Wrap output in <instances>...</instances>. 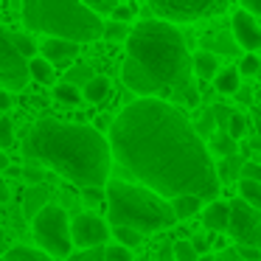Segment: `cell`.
Here are the masks:
<instances>
[{"instance_id":"cell-17","label":"cell","mask_w":261,"mask_h":261,"mask_svg":"<svg viewBox=\"0 0 261 261\" xmlns=\"http://www.w3.org/2000/svg\"><path fill=\"white\" fill-rule=\"evenodd\" d=\"M29 79L40 82V85H54V79H57V68H54L51 62H45V59L37 54L34 59H29Z\"/></svg>"},{"instance_id":"cell-24","label":"cell","mask_w":261,"mask_h":261,"mask_svg":"<svg viewBox=\"0 0 261 261\" xmlns=\"http://www.w3.org/2000/svg\"><path fill=\"white\" fill-rule=\"evenodd\" d=\"M129 25L124 23H115V20H110V23H104V40L107 42H126V37H129Z\"/></svg>"},{"instance_id":"cell-19","label":"cell","mask_w":261,"mask_h":261,"mask_svg":"<svg viewBox=\"0 0 261 261\" xmlns=\"http://www.w3.org/2000/svg\"><path fill=\"white\" fill-rule=\"evenodd\" d=\"M48 205V191L42 186H37V188H31L29 194H25V202H23V214L25 216H31L34 219L37 214H40L42 208Z\"/></svg>"},{"instance_id":"cell-33","label":"cell","mask_w":261,"mask_h":261,"mask_svg":"<svg viewBox=\"0 0 261 261\" xmlns=\"http://www.w3.org/2000/svg\"><path fill=\"white\" fill-rule=\"evenodd\" d=\"M104 261H135V258H132V250L121 247V244H107L104 247Z\"/></svg>"},{"instance_id":"cell-16","label":"cell","mask_w":261,"mask_h":261,"mask_svg":"<svg viewBox=\"0 0 261 261\" xmlns=\"http://www.w3.org/2000/svg\"><path fill=\"white\" fill-rule=\"evenodd\" d=\"M239 87H242V76H239L236 68H219L214 79V90L216 93H225V96H236Z\"/></svg>"},{"instance_id":"cell-32","label":"cell","mask_w":261,"mask_h":261,"mask_svg":"<svg viewBox=\"0 0 261 261\" xmlns=\"http://www.w3.org/2000/svg\"><path fill=\"white\" fill-rule=\"evenodd\" d=\"M14 45H17V51L23 54L25 59H34L37 57V42L31 40L29 34H14Z\"/></svg>"},{"instance_id":"cell-49","label":"cell","mask_w":261,"mask_h":261,"mask_svg":"<svg viewBox=\"0 0 261 261\" xmlns=\"http://www.w3.org/2000/svg\"><path fill=\"white\" fill-rule=\"evenodd\" d=\"M0 253H6V233H3V227H0Z\"/></svg>"},{"instance_id":"cell-29","label":"cell","mask_w":261,"mask_h":261,"mask_svg":"<svg viewBox=\"0 0 261 261\" xmlns=\"http://www.w3.org/2000/svg\"><path fill=\"white\" fill-rule=\"evenodd\" d=\"M115 239H118V242H115V244H121V247H126V250H129V247H138V244H141V233H135V230H129V227H115Z\"/></svg>"},{"instance_id":"cell-44","label":"cell","mask_w":261,"mask_h":261,"mask_svg":"<svg viewBox=\"0 0 261 261\" xmlns=\"http://www.w3.org/2000/svg\"><path fill=\"white\" fill-rule=\"evenodd\" d=\"M9 107H12V93L0 90V113H6Z\"/></svg>"},{"instance_id":"cell-23","label":"cell","mask_w":261,"mask_h":261,"mask_svg":"<svg viewBox=\"0 0 261 261\" xmlns=\"http://www.w3.org/2000/svg\"><path fill=\"white\" fill-rule=\"evenodd\" d=\"M211 141H214V149H216V154H222V158H233V154H236V141H233L230 135H227V132H219L216 129L214 132V138H211Z\"/></svg>"},{"instance_id":"cell-36","label":"cell","mask_w":261,"mask_h":261,"mask_svg":"<svg viewBox=\"0 0 261 261\" xmlns=\"http://www.w3.org/2000/svg\"><path fill=\"white\" fill-rule=\"evenodd\" d=\"M82 202H87V205H104L107 202V191L104 188H82Z\"/></svg>"},{"instance_id":"cell-46","label":"cell","mask_w":261,"mask_h":261,"mask_svg":"<svg viewBox=\"0 0 261 261\" xmlns=\"http://www.w3.org/2000/svg\"><path fill=\"white\" fill-rule=\"evenodd\" d=\"M191 247L197 250V253H205V250H208V242H205V239H191Z\"/></svg>"},{"instance_id":"cell-14","label":"cell","mask_w":261,"mask_h":261,"mask_svg":"<svg viewBox=\"0 0 261 261\" xmlns=\"http://www.w3.org/2000/svg\"><path fill=\"white\" fill-rule=\"evenodd\" d=\"M191 70L199 82H214L216 73H219V59L211 51H199L191 57Z\"/></svg>"},{"instance_id":"cell-43","label":"cell","mask_w":261,"mask_h":261,"mask_svg":"<svg viewBox=\"0 0 261 261\" xmlns=\"http://www.w3.org/2000/svg\"><path fill=\"white\" fill-rule=\"evenodd\" d=\"M239 101L242 104H253V90H250V87H239Z\"/></svg>"},{"instance_id":"cell-37","label":"cell","mask_w":261,"mask_h":261,"mask_svg":"<svg viewBox=\"0 0 261 261\" xmlns=\"http://www.w3.org/2000/svg\"><path fill=\"white\" fill-rule=\"evenodd\" d=\"M65 261H104V247L82 250V253H70Z\"/></svg>"},{"instance_id":"cell-45","label":"cell","mask_w":261,"mask_h":261,"mask_svg":"<svg viewBox=\"0 0 261 261\" xmlns=\"http://www.w3.org/2000/svg\"><path fill=\"white\" fill-rule=\"evenodd\" d=\"M9 197H12V191H9V182L0 177V202H9Z\"/></svg>"},{"instance_id":"cell-26","label":"cell","mask_w":261,"mask_h":261,"mask_svg":"<svg viewBox=\"0 0 261 261\" xmlns=\"http://www.w3.org/2000/svg\"><path fill=\"white\" fill-rule=\"evenodd\" d=\"M194 132H197L199 138H214V132H216V121H214V115H211V110H205L202 115H199V121L194 124Z\"/></svg>"},{"instance_id":"cell-27","label":"cell","mask_w":261,"mask_h":261,"mask_svg":"<svg viewBox=\"0 0 261 261\" xmlns=\"http://www.w3.org/2000/svg\"><path fill=\"white\" fill-rule=\"evenodd\" d=\"M171 253H174L177 261H199V253L191 247V239H180V242L171 247Z\"/></svg>"},{"instance_id":"cell-12","label":"cell","mask_w":261,"mask_h":261,"mask_svg":"<svg viewBox=\"0 0 261 261\" xmlns=\"http://www.w3.org/2000/svg\"><path fill=\"white\" fill-rule=\"evenodd\" d=\"M76 54H79V45H73V42H65V40H45V45H42V54H40V57L57 68V65L70 62Z\"/></svg>"},{"instance_id":"cell-28","label":"cell","mask_w":261,"mask_h":261,"mask_svg":"<svg viewBox=\"0 0 261 261\" xmlns=\"http://www.w3.org/2000/svg\"><path fill=\"white\" fill-rule=\"evenodd\" d=\"M135 14H138V3H118V6H115V12L110 14V17H113L115 23L129 25L132 20H135Z\"/></svg>"},{"instance_id":"cell-7","label":"cell","mask_w":261,"mask_h":261,"mask_svg":"<svg viewBox=\"0 0 261 261\" xmlns=\"http://www.w3.org/2000/svg\"><path fill=\"white\" fill-rule=\"evenodd\" d=\"M154 20L163 23H197L227 12V0H152Z\"/></svg>"},{"instance_id":"cell-41","label":"cell","mask_w":261,"mask_h":261,"mask_svg":"<svg viewBox=\"0 0 261 261\" xmlns=\"http://www.w3.org/2000/svg\"><path fill=\"white\" fill-rule=\"evenodd\" d=\"M242 9H244V12L250 14V17H255V20L261 17V0H250V3H244Z\"/></svg>"},{"instance_id":"cell-9","label":"cell","mask_w":261,"mask_h":261,"mask_svg":"<svg viewBox=\"0 0 261 261\" xmlns=\"http://www.w3.org/2000/svg\"><path fill=\"white\" fill-rule=\"evenodd\" d=\"M230 219H227V233L239 247H255L261 250V214L250 208L244 199H230Z\"/></svg>"},{"instance_id":"cell-31","label":"cell","mask_w":261,"mask_h":261,"mask_svg":"<svg viewBox=\"0 0 261 261\" xmlns=\"http://www.w3.org/2000/svg\"><path fill=\"white\" fill-rule=\"evenodd\" d=\"M85 6L90 9V12L96 14V17H101V20H104V14H113V12H115L118 0H87Z\"/></svg>"},{"instance_id":"cell-10","label":"cell","mask_w":261,"mask_h":261,"mask_svg":"<svg viewBox=\"0 0 261 261\" xmlns=\"http://www.w3.org/2000/svg\"><path fill=\"white\" fill-rule=\"evenodd\" d=\"M107 239H110V225L98 214H76L70 219V242H73V247H82V250L104 247Z\"/></svg>"},{"instance_id":"cell-25","label":"cell","mask_w":261,"mask_h":261,"mask_svg":"<svg viewBox=\"0 0 261 261\" xmlns=\"http://www.w3.org/2000/svg\"><path fill=\"white\" fill-rule=\"evenodd\" d=\"M247 126H250L247 115H244V113H236V110H233L230 124H227V135H230L233 141H239V138H244V135H247Z\"/></svg>"},{"instance_id":"cell-50","label":"cell","mask_w":261,"mask_h":261,"mask_svg":"<svg viewBox=\"0 0 261 261\" xmlns=\"http://www.w3.org/2000/svg\"><path fill=\"white\" fill-rule=\"evenodd\" d=\"M255 115H258V118H261V96L255 98Z\"/></svg>"},{"instance_id":"cell-20","label":"cell","mask_w":261,"mask_h":261,"mask_svg":"<svg viewBox=\"0 0 261 261\" xmlns=\"http://www.w3.org/2000/svg\"><path fill=\"white\" fill-rule=\"evenodd\" d=\"M6 261H54V258L45 255L42 250H37V247H23V244H17V247L6 250Z\"/></svg>"},{"instance_id":"cell-35","label":"cell","mask_w":261,"mask_h":261,"mask_svg":"<svg viewBox=\"0 0 261 261\" xmlns=\"http://www.w3.org/2000/svg\"><path fill=\"white\" fill-rule=\"evenodd\" d=\"M258 65H261V59L255 57V54H247V57L239 62V76H258Z\"/></svg>"},{"instance_id":"cell-39","label":"cell","mask_w":261,"mask_h":261,"mask_svg":"<svg viewBox=\"0 0 261 261\" xmlns=\"http://www.w3.org/2000/svg\"><path fill=\"white\" fill-rule=\"evenodd\" d=\"M242 180L261 182V163H244V169H242Z\"/></svg>"},{"instance_id":"cell-5","label":"cell","mask_w":261,"mask_h":261,"mask_svg":"<svg viewBox=\"0 0 261 261\" xmlns=\"http://www.w3.org/2000/svg\"><path fill=\"white\" fill-rule=\"evenodd\" d=\"M104 191H107V216L115 227H129V230L146 236V233L169 230L177 222L169 199L158 197L143 186L110 180Z\"/></svg>"},{"instance_id":"cell-21","label":"cell","mask_w":261,"mask_h":261,"mask_svg":"<svg viewBox=\"0 0 261 261\" xmlns=\"http://www.w3.org/2000/svg\"><path fill=\"white\" fill-rule=\"evenodd\" d=\"M239 199L255 208L261 214V182H250V180H239Z\"/></svg>"},{"instance_id":"cell-30","label":"cell","mask_w":261,"mask_h":261,"mask_svg":"<svg viewBox=\"0 0 261 261\" xmlns=\"http://www.w3.org/2000/svg\"><path fill=\"white\" fill-rule=\"evenodd\" d=\"M211 115H214V121H216V129H219V132H227V124H230L233 110L225 107V104H214V107H211Z\"/></svg>"},{"instance_id":"cell-3","label":"cell","mask_w":261,"mask_h":261,"mask_svg":"<svg viewBox=\"0 0 261 261\" xmlns=\"http://www.w3.org/2000/svg\"><path fill=\"white\" fill-rule=\"evenodd\" d=\"M29 163L51 169L79 188H107L113 152L104 132L87 124L40 118L23 143Z\"/></svg>"},{"instance_id":"cell-48","label":"cell","mask_w":261,"mask_h":261,"mask_svg":"<svg viewBox=\"0 0 261 261\" xmlns=\"http://www.w3.org/2000/svg\"><path fill=\"white\" fill-rule=\"evenodd\" d=\"M9 166H12V163H9V158H6V154H3V152H0V171H6Z\"/></svg>"},{"instance_id":"cell-51","label":"cell","mask_w":261,"mask_h":261,"mask_svg":"<svg viewBox=\"0 0 261 261\" xmlns=\"http://www.w3.org/2000/svg\"><path fill=\"white\" fill-rule=\"evenodd\" d=\"M258 82H261V65H258Z\"/></svg>"},{"instance_id":"cell-18","label":"cell","mask_w":261,"mask_h":261,"mask_svg":"<svg viewBox=\"0 0 261 261\" xmlns=\"http://www.w3.org/2000/svg\"><path fill=\"white\" fill-rule=\"evenodd\" d=\"M169 205H171V214H174V219H188V216L199 214V208H202V199L186 194V197L169 199Z\"/></svg>"},{"instance_id":"cell-38","label":"cell","mask_w":261,"mask_h":261,"mask_svg":"<svg viewBox=\"0 0 261 261\" xmlns=\"http://www.w3.org/2000/svg\"><path fill=\"white\" fill-rule=\"evenodd\" d=\"M20 177H23L25 182H34V186H40V182L45 180V171H42L40 166H23V174H20Z\"/></svg>"},{"instance_id":"cell-11","label":"cell","mask_w":261,"mask_h":261,"mask_svg":"<svg viewBox=\"0 0 261 261\" xmlns=\"http://www.w3.org/2000/svg\"><path fill=\"white\" fill-rule=\"evenodd\" d=\"M230 25H233V42L239 45V51H247V54L261 51V23L258 20L250 17L244 9H236L230 17Z\"/></svg>"},{"instance_id":"cell-34","label":"cell","mask_w":261,"mask_h":261,"mask_svg":"<svg viewBox=\"0 0 261 261\" xmlns=\"http://www.w3.org/2000/svg\"><path fill=\"white\" fill-rule=\"evenodd\" d=\"M14 143V124L6 118V115H0V152L9 149Z\"/></svg>"},{"instance_id":"cell-1","label":"cell","mask_w":261,"mask_h":261,"mask_svg":"<svg viewBox=\"0 0 261 261\" xmlns=\"http://www.w3.org/2000/svg\"><path fill=\"white\" fill-rule=\"evenodd\" d=\"M107 141L121 169L158 197H219L222 180L208 146L174 104L135 98L110 121Z\"/></svg>"},{"instance_id":"cell-15","label":"cell","mask_w":261,"mask_h":261,"mask_svg":"<svg viewBox=\"0 0 261 261\" xmlns=\"http://www.w3.org/2000/svg\"><path fill=\"white\" fill-rule=\"evenodd\" d=\"M110 79L107 76H90V79H87V85L82 87V98H85V101H90V104H101L104 98L110 96Z\"/></svg>"},{"instance_id":"cell-8","label":"cell","mask_w":261,"mask_h":261,"mask_svg":"<svg viewBox=\"0 0 261 261\" xmlns=\"http://www.w3.org/2000/svg\"><path fill=\"white\" fill-rule=\"evenodd\" d=\"M29 82V59L17 51L12 31L0 25V90H25Z\"/></svg>"},{"instance_id":"cell-42","label":"cell","mask_w":261,"mask_h":261,"mask_svg":"<svg viewBox=\"0 0 261 261\" xmlns=\"http://www.w3.org/2000/svg\"><path fill=\"white\" fill-rule=\"evenodd\" d=\"M205 261H242L233 250H225V253H216V255H211V258H205Z\"/></svg>"},{"instance_id":"cell-40","label":"cell","mask_w":261,"mask_h":261,"mask_svg":"<svg viewBox=\"0 0 261 261\" xmlns=\"http://www.w3.org/2000/svg\"><path fill=\"white\" fill-rule=\"evenodd\" d=\"M233 253L242 261H261V250H255V247H236Z\"/></svg>"},{"instance_id":"cell-2","label":"cell","mask_w":261,"mask_h":261,"mask_svg":"<svg viewBox=\"0 0 261 261\" xmlns=\"http://www.w3.org/2000/svg\"><path fill=\"white\" fill-rule=\"evenodd\" d=\"M121 79L141 98H158V101L180 98L188 107L199 104L188 45L180 29L163 20L146 17L135 23L126 37Z\"/></svg>"},{"instance_id":"cell-22","label":"cell","mask_w":261,"mask_h":261,"mask_svg":"<svg viewBox=\"0 0 261 261\" xmlns=\"http://www.w3.org/2000/svg\"><path fill=\"white\" fill-rule=\"evenodd\" d=\"M54 96H57V101L70 104V107H76V104L82 101V90L73 85V82H62V85H57L54 87Z\"/></svg>"},{"instance_id":"cell-4","label":"cell","mask_w":261,"mask_h":261,"mask_svg":"<svg viewBox=\"0 0 261 261\" xmlns=\"http://www.w3.org/2000/svg\"><path fill=\"white\" fill-rule=\"evenodd\" d=\"M23 23L45 40H65L82 45L96 42L104 34V20L76 0H25Z\"/></svg>"},{"instance_id":"cell-47","label":"cell","mask_w":261,"mask_h":261,"mask_svg":"<svg viewBox=\"0 0 261 261\" xmlns=\"http://www.w3.org/2000/svg\"><path fill=\"white\" fill-rule=\"evenodd\" d=\"M6 174H9V177H20V174H23V169H20V166H9Z\"/></svg>"},{"instance_id":"cell-6","label":"cell","mask_w":261,"mask_h":261,"mask_svg":"<svg viewBox=\"0 0 261 261\" xmlns=\"http://www.w3.org/2000/svg\"><path fill=\"white\" fill-rule=\"evenodd\" d=\"M31 233L34 242L40 247H45L42 253L51 255L54 261L68 258L73 253V242H70V219L65 214V208L59 205H45L40 214L31 219Z\"/></svg>"},{"instance_id":"cell-13","label":"cell","mask_w":261,"mask_h":261,"mask_svg":"<svg viewBox=\"0 0 261 261\" xmlns=\"http://www.w3.org/2000/svg\"><path fill=\"white\" fill-rule=\"evenodd\" d=\"M227 219H230V205L222 202V199H214V202L202 211L205 227H208V230H214V233L227 230Z\"/></svg>"}]
</instances>
